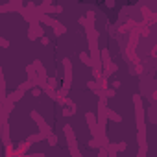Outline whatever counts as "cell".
Listing matches in <instances>:
<instances>
[{
    "label": "cell",
    "mask_w": 157,
    "mask_h": 157,
    "mask_svg": "<svg viewBox=\"0 0 157 157\" xmlns=\"http://www.w3.org/2000/svg\"><path fill=\"white\" fill-rule=\"evenodd\" d=\"M133 104H135V120H137V129L146 128L144 124V107H142V96L135 94L133 96Z\"/></svg>",
    "instance_id": "6da1fadb"
},
{
    "label": "cell",
    "mask_w": 157,
    "mask_h": 157,
    "mask_svg": "<svg viewBox=\"0 0 157 157\" xmlns=\"http://www.w3.org/2000/svg\"><path fill=\"white\" fill-rule=\"evenodd\" d=\"M30 89H33V87H32V83L26 80V82H24V83H21L13 93H10V94L6 96V100H8V102H11V104H17V102H19V100H21V98L30 91Z\"/></svg>",
    "instance_id": "7a4b0ae2"
},
{
    "label": "cell",
    "mask_w": 157,
    "mask_h": 157,
    "mask_svg": "<svg viewBox=\"0 0 157 157\" xmlns=\"http://www.w3.org/2000/svg\"><path fill=\"white\" fill-rule=\"evenodd\" d=\"M30 117H32V118H33V122L39 126V133H43V135H46V137L54 133V131H52V126H50V124H46V120L43 118V115H39V111H32V113H30Z\"/></svg>",
    "instance_id": "3957f363"
},
{
    "label": "cell",
    "mask_w": 157,
    "mask_h": 157,
    "mask_svg": "<svg viewBox=\"0 0 157 157\" xmlns=\"http://www.w3.org/2000/svg\"><path fill=\"white\" fill-rule=\"evenodd\" d=\"M61 63H63V87L70 89L72 87V61L68 57H63Z\"/></svg>",
    "instance_id": "277c9868"
},
{
    "label": "cell",
    "mask_w": 157,
    "mask_h": 157,
    "mask_svg": "<svg viewBox=\"0 0 157 157\" xmlns=\"http://www.w3.org/2000/svg\"><path fill=\"white\" fill-rule=\"evenodd\" d=\"M0 137H2V144L8 148L11 139H10V120L8 118H0Z\"/></svg>",
    "instance_id": "5b68a950"
},
{
    "label": "cell",
    "mask_w": 157,
    "mask_h": 157,
    "mask_svg": "<svg viewBox=\"0 0 157 157\" xmlns=\"http://www.w3.org/2000/svg\"><path fill=\"white\" fill-rule=\"evenodd\" d=\"M39 37H44V26H41L39 22H32L30 28H28V39L35 41Z\"/></svg>",
    "instance_id": "8992f818"
},
{
    "label": "cell",
    "mask_w": 157,
    "mask_h": 157,
    "mask_svg": "<svg viewBox=\"0 0 157 157\" xmlns=\"http://www.w3.org/2000/svg\"><path fill=\"white\" fill-rule=\"evenodd\" d=\"M63 133H65V139L68 142V148H78V140H76V135H74V129L70 124L63 126Z\"/></svg>",
    "instance_id": "52a82bcc"
},
{
    "label": "cell",
    "mask_w": 157,
    "mask_h": 157,
    "mask_svg": "<svg viewBox=\"0 0 157 157\" xmlns=\"http://www.w3.org/2000/svg\"><path fill=\"white\" fill-rule=\"evenodd\" d=\"M85 120H87V126H89V129H91V135H93V139H96L98 137V124H96V115L94 113H85Z\"/></svg>",
    "instance_id": "ba28073f"
},
{
    "label": "cell",
    "mask_w": 157,
    "mask_h": 157,
    "mask_svg": "<svg viewBox=\"0 0 157 157\" xmlns=\"http://www.w3.org/2000/svg\"><path fill=\"white\" fill-rule=\"evenodd\" d=\"M46 26H50V28L54 30V35H63V33H67V26L61 24V22H59L57 19H54V17H50V21H48Z\"/></svg>",
    "instance_id": "9c48e42d"
},
{
    "label": "cell",
    "mask_w": 157,
    "mask_h": 157,
    "mask_svg": "<svg viewBox=\"0 0 157 157\" xmlns=\"http://www.w3.org/2000/svg\"><path fill=\"white\" fill-rule=\"evenodd\" d=\"M137 142H139V150H146L148 151V144H146V128L137 131Z\"/></svg>",
    "instance_id": "30bf717a"
},
{
    "label": "cell",
    "mask_w": 157,
    "mask_h": 157,
    "mask_svg": "<svg viewBox=\"0 0 157 157\" xmlns=\"http://www.w3.org/2000/svg\"><path fill=\"white\" fill-rule=\"evenodd\" d=\"M6 96H8V93H6V82H4L2 67H0V104H2V102H6Z\"/></svg>",
    "instance_id": "8fae6325"
},
{
    "label": "cell",
    "mask_w": 157,
    "mask_h": 157,
    "mask_svg": "<svg viewBox=\"0 0 157 157\" xmlns=\"http://www.w3.org/2000/svg\"><path fill=\"white\" fill-rule=\"evenodd\" d=\"M41 140H46V135H43V133H33V135H28L26 137V142L32 146V144H35V142H41Z\"/></svg>",
    "instance_id": "7c38bea8"
},
{
    "label": "cell",
    "mask_w": 157,
    "mask_h": 157,
    "mask_svg": "<svg viewBox=\"0 0 157 157\" xmlns=\"http://www.w3.org/2000/svg\"><path fill=\"white\" fill-rule=\"evenodd\" d=\"M8 6V11L11 13V11H21L22 8H24V4H22V0H13V2H10V4H6Z\"/></svg>",
    "instance_id": "4fadbf2b"
},
{
    "label": "cell",
    "mask_w": 157,
    "mask_h": 157,
    "mask_svg": "<svg viewBox=\"0 0 157 157\" xmlns=\"http://www.w3.org/2000/svg\"><path fill=\"white\" fill-rule=\"evenodd\" d=\"M43 93H44V94H46V96H48L50 100L57 102V91H56V89H52V87H48V85H46V87L43 89Z\"/></svg>",
    "instance_id": "5bb4252c"
},
{
    "label": "cell",
    "mask_w": 157,
    "mask_h": 157,
    "mask_svg": "<svg viewBox=\"0 0 157 157\" xmlns=\"http://www.w3.org/2000/svg\"><path fill=\"white\" fill-rule=\"evenodd\" d=\"M107 120H113V122H122V117L118 115V113H115L113 109H107Z\"/></svg>",
    "instance_id": "9a60e30c"
},
{
    "label": "cell",
    "mask_w": 157,
    "mask_h": 157,
    "mask_svg": "<svg viewBox=\"0 0 157 157\" xmlns=\"http://www.w3.org/2000/svg\"><path fill=\"white\" fill-rule=\"evenodd\" d=\"M105 151H107V157H117V153H118L117 151V142H109Z\"/></svg>",
    "instance_id": "2e32d148"
},
{
    "label": "cell",
    "mask_w": 157,
    "mask_h": 157,
    "mask_svg": "<svg viewBox=\"0 0 157 157\" xmlns=\"http://www.w3.org/2000/svg\"><path fill=\"white\" fill-rule=\"evenodd\" d=\"M80 61H82L83 65H87L89 68L93 67V63H91V57H89V54H87V52H80Z\"/></svg>",
    "instance_id": "e0dca14e"
},
{
    "label": "cell",
    "mask_w": 157,
    "mask_h": 157,
    "mask_svg": "<svg viewBox=\"0 0 157 157\" xmlns=\"http://www.w3.org/2000/svg\"><path fill=\"white\" fill-rule=\"evenodd\" d=\"M57 83H59V82H57L56 76H48V80H46V85H48V87H52V89L57 91Z\"/></svg>",
    "instance_id": "ac0fdd59"
},
{
    "label": "cell",
    "mask_w": 157,
    "mask_h": 157,
    "mask_svg": "<svg viewBox=\"0 0 157 157\" xmlns=\"http://www.w3.org/2000/svg\"><path fill=\"white\" fill-rule=\"evenodd\" d=\"M87 89H91L94 94H100V87L96 85V82H94V80H91V82L87 83Z\"/></svg>",
    "instance_id": "d6986e66"
},
{
    "label": "cell",
    "mask_w": 157,
    "mask_h": 157,
    "mask_svg": "<svg viewBox=\"0 0 157 157\" xmlns=\"http://www.w3.org/2000/svg\"><path fill=\"white\" fill-rule=\"evenodd\" d=\"M46 140H48V144H50V146H56V144H57V135H56V133H52V135H48V137H46Z\"/></svg>",
    "instance_id": "ffe728a7"
},
{
    "label": "cell",
    "mask_w": 157,
    "mask_h": 157,
    "mask_svg": "<svg viewBox=\"0 0 157 157\" xmlns=\"http://www.w3.org/2000/svg\"><path fill=\"white\" fill-rule=\"evenodd\" d=\"M68 150H70V157H82L80 148H68Z\"/></svg>",
    "instance_id": "44dd1931"
},
{
    "label": "cell",
    "mask_w": 157,
    "mask_h": 157,
    "mask_svg": "<svg viewBox=\"0 0 157 157\" xmlns=\"http://www.w3.org/2000/svg\"><path fill=\"white\" fill-rule=\"evenodd\" d=\"M104 94H105V98H113V96H115V94H117V91H113V89H111V87H107V89H105V91H104Z\"/></svg>",
    "instance_id": "7402d4cb"
},
{
    "label": "cell",
    "mask_w": 157,
    "mask_h": 157,
    "mask_svg": "<svg viewBox=\"0 0 157 157\" xmlns=\"http://www.w3.org/2000/svg\"><path fill=\"white\" fill-rule=\"evenodd\" d=\"M126 150H128L126 142H117V151H126Z\"/></svg>",
    "instance_id": "603a6c76"
},
{
    "label": "cell",
    "mask_w": 157,
    "mask_h": 157,
    "mask_svg": "<svg viewBox=\"0 0 157 157\" xmlns=\"http://www.w3.org/2000/svg\"><path fill=\"white\" fill-rule=\"evenodd\" d=\"M63 117H65V118H70V117H74V113H72L68 107H65V109H63Z\"/></svg>",
    "instance_id": "cb8c5ba5"
},
{
    "label": "cell",
    "mask_w": 157,
    "mask_h": 157,
    "mask_svg": "<svg viewBox=\"0 0 157 157\" xmlns=\"http://www.w3.org/2000/svg\"><path fill=\"white\" fill-rule=\"evenodd\" d=\"M89 146H91L93 150H98V148H100V144H98V140H96V139H91V142H89Z\"/></svg>",
    "instance_id": "d4e9b609"
},
{
    "label": "cell",
    "mask_w": 157,
    "mask_h": 157,
    "mask_svg": "<svg viewBox=\"0 0 157 157\" xmlns=\"http://www.w3.org/2000/svg\"><path fill=\"white\" fill-rule=\"evenodd\" d=\"M32 94H33V96L37 98V96H41V94H43V91H41L39 87H33V89H32Z\"/></svg>",
    "instance_id": "484cf974"
},
{
    "label": "cell",
    "mask_w": 157,
    "mask_h": 157,
    "mask_svg": "<svg viewBox=\"0 0 157 157\" xmlns=\"http://www.w3.org/2000/svg\"><path fill=\"white\" fill-rule=\"evenodd\" d=\"M0 46H2V48H8L10 46V41H6L2 35H0Z\"/></svg>",
    "instance_id": "4316f807"
},
{
    "label": "cell",
    "mask_w": 157,
    "mask_h": 157,
    "mask_svg": "<svg viewBox=\"0 0 157 157\" xmlns=\"http://www.w3.org/2000/svg\"><path fill=\"white\" fill-rule=\"evenodd\" d=\"M21 155H22V153H21ZM22 157H46V155H44V153H32V155L26 153V155H22Z\"/></svg>",
    "instance_id": "83f0119b"
},
{
    "label": "cell",
    "mask_w": 157,
    "mask_h": 157,
    "mask_svg": "<svg viewBox=\"0 0 157 157\" xmlns=\"http://www.w3.org/2000/svg\"><path fill=\"white\" fill-rule=\"evenodd\" d=\"M115 6H117L115 0H107V2H105V8H115Z\"/></svg>",
    "instance_id": "f1b7e54d"
},
{
    "label": "cell",
    "mask_w": 157,
    "mask_h": 157,
    "mask_svg": "<svg viewBox=\"0 0 157 157\" xmlns=\"http://www.w3.org/2000/svg\"><path fill=\"white\" fill-rule=\"evenodd\" d=\"M41 43H43V44L46 46V44H50V39H48V37L44 35V37H41Z\"/></svg>",
    "instance_id": "f546056e"
},
{
    "label": "cell",
    "mask_w": 157,
    "mask_h": 157,
    "mask_svg": "<svg viewBox=\"0 0 157 157\" xmlns=\"http://www.w3.org/2000/svg\"><path fill=\"white\" fill-rule=\"evenodd\" d=\"M118 87H120V82H118V80H115V82H113V85H111V89L115 91V89H118Z\"/></svg>",
    "instance_id": "4dcf8cb0"
},
{
    "label": "cell",
    "mask_w": 157,
    "mask_h": 157,
    "mask_svg": "<svg viewBox=\"0 0 157 157\" xmlns=\"http://www.w3.org/2000/svg\"><path fill=\"white\" fill-rule=\"evenodd\" d=\"M137 157H146V150H139V153H137Z\"/></svg>",
    "instance_id": "1f68e13d"
},
{
    "label": "cell",
    "mask_w": 157,
    "mask_h": 157,
    "mask_svg": "<svg viewBox=\"0 0 157 157\" xmlns=\"http://www.w3.org/2000/svg\"><path fill=\"white\" fill-rule=\"evenodd\" d=\"M0 107H2V104H0Z\"/></svg>",
    "instance_id": "d6a6232c"
}]
</instances>
